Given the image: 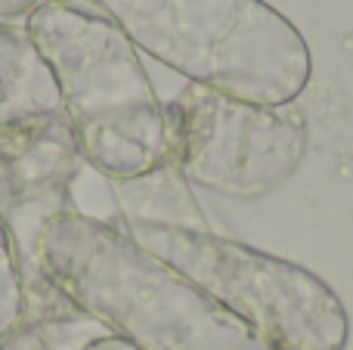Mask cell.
<instances>
[{"label":"cell","instance_id":"cell-2","mask_svg":"<svg viewBox=\"0 0 353 350\" xmlns=\"http://www.w3.org/2000/svg\"><path fill=\"white\" fill-rule=\"evenodd\" d=\"M25 31L78 143L105 174L134 180L168 158L165 109L118 25L84 6L43 0L25 16Z\"/></svg>","mask_w":353,"mask_h":350},{"label":"cell","instance_id":"cell-1","mask_svg":"<svg viewBox=\"0 0 353 350\" xmlns=\"http://www.w3.org/2000/svg\"><path fill=\"white\" fill-rule=\"evenodd\" d=\"M105 16L137 50L236 99L285 105L313 72L304 34L263 0H59Z\"/></svg>","mask_w":353,"mask_h":350},{"label":"cell","instance_id":"cell-7","mask_svg":"<svg viewBox=\"0 0 353 350\" xmlns=\"http://www.w3.org/2000/svg\"><path fill=\"white\" fill-rule=\"evenodd\" d=\"M37 3H43V0H0V19H12L22 16V12L28 16Z\"/></svg>","mask_w":353,"mask_h":350},{"label":"cell","instance_id":"cell-9","mask_svg":"<svg viewBox=\"0 0 353 350\" xmlns=\"http://www.w3.org/2000/svg\"><path fill=\"white\" fill-rule=\"evenodd\" d=\"M105 350H130V347H124V344H109Z\"/></svg>","mask_w":353,"mask_h":350},{"label":"cell","instance_id":"cell-6","mask_svg":"<svg viewBox=\"0 0 353 350\" xmlns=\"http://www.w3.org/2000/svg\"><path fill=\"white\" fill-rule=\"evenodd\" d=\"M62 103L28 31L0 22V130H47Z\"/></svg>","mask_w":353,"mask_h":350},{"label":"cell","instance_id":"cell-8","mask_svg":"<svg viewBox=\"0 0 353 350\" xmlns=\"http://www.w3.org/2000/svg\"><path fill=\"white\" fill-rule=\"evenodd\" d=\"M6 295V285H3V267H0V298Z\"/></svg>","mask_w":353,"mask_h":350},{"label":"cell","instance_id":"cell-4","mask_svg":"<svg viewBox=\"0 0 353 350\" xmlns=\"http://www.w3.org/2000/svg\"><path fill=\"white\" fill-rule=\"evenodd\" d=\"M137 239L201 285L270 350L347 347V310L316 273L211 229L137 227Z\"/></svg>","mask_w":353,"mask_h":350},{"label":"cell","instance_id":"cell-5","mask_svg":"<svg viewBox=\"0 0 353 350\" xmlns=\"http://www.w3.org/2000/svg\"><path fill=\"white\" fill-rule=\"evenodd\" d=\"M168 155L214 192L257 198L279 189L310 146L307 115L294 103L267 105L189 84L165 109Z\"/></svg>","mask_w":353,"mask_h":350},{"label":"cell","instance_id":"cell-3","mask_svg":"<svg viewBox=\"0 0 353 350\" xmlns=\"http://www.w3.org/2000/svg\"><path fill=\"white\" fill-rule=\"evenodd\" d=\"M53 254L74 295L146 350H270L201 285L97 223H62Z\"/></svg>","mask_w":353,"mask_h":350}]
</instances>
